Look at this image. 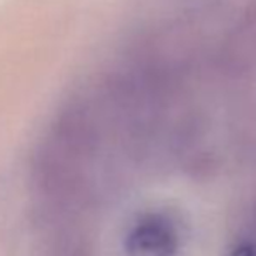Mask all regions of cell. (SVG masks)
<instances>
[{
	"label": "cell",
	"mask_w": 256,
	"mask_h": 256,
	"mask_svg": "<svg viewBox=\"0 0 256 256\" xmlns=\"http://www.w3.org/2000/svg\"><path fill=\"white\" fill-rule=\"evenodd\" d=\"M126 251L129 256H172L176 251L174 234L162 220L148 218L129 232Z\"/></svg>",
	"instance_id": "obj_1"
},
{
	"label": "cell",
	"mask_w": 256,
	"mask_h": 256,
	"mask_svg": "<svg viewBox=\"0 0 256 256\" xmlns=\"http://www.w3.org/2000/svg\"><path fill=\"white\" fill-rule=\"evenodd\" d=\"M232 256H256V248L253 246H240L232 253Z\"/></svg>",
	"instance_id": "obj_2"
}]
</instances>
